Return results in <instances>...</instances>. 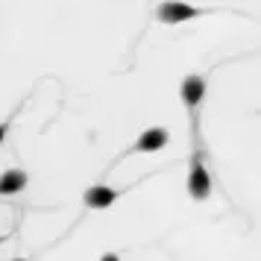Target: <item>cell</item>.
Instances as JSON below:
<instances>
[{
	"label": "cell",
	"mask_w": 261,
	"mask_h": 261,
	"mask_svg": "<svg viewBox=\"0 0 261 261\" xmlns=\"http://www.w3.org/2000/svg\"><path fill=\"white\" fill-rule=\"evenodd\" d=\"M188 191L194 200H208V194H212V179H208V170H205L200 155H194V162H191Z\"/></svg>",
	"instance_id": "obj_1"
},
{
	"label": "cell",
	"mask_w": 261,
	"mask_h": 261,
	"mask_svg": "<svg viewBox=\"0 0 261 261\" xmlns=\"http://www.w3.org/2000/svg\"><path fill=\"white\" fill-rule=\"evenodd\" d=\"M159 21L162 24H182V21H191V18H197V9L194 6H185V3H179V0H167L159 6Z\"/></svg>",
	"instance_id": "obj_2"
},
{
	"label": "cell",
	"mask_w": 261,
	"mask_h": 261,
	"mask_svg": "<svg viewBox=\"0 0 261 261\" xmlns=\"http://www.w3.org/2000/svg\"><path fill=\"white\" fill-rule=\"evenodd\" d=\"M167 138H170V135H167V129L153 126V129H147L141 138L135 141V150H138V153H159V150L167 144Z\"/></svg>",
	"instance_id": "obj_3"
},
{
	"label": "cell",
	"mask_w": 261,
	"mask_h": 261,
	"mask_svg": "<svg viewBox=\"0 0 261 261\" xmlns=\"http://www.w3.org/2000/svg\"><path fill=\"white\" fill-rule=\"evenodd\" d=\"M202 97H205V83H202V76H185V80H182V103L188 109H197Z\"/></svg>",
	"instance_id": "obj_4"
},
{
	"label": "cell",
	"mask_w": 261,
	"mask_h": 261,
	"mask_svg": "<svg viewBox=\"0 0 261 261\" xmlns=\"http://www.w3.org/2000/svg\"><path fill=\"white\" fill-rule=\"evenodd\" d=\"M115 197H118V191L115 188H106V185H94V188L85 191V205L88 208H109L112 202H115Z\"/></svg>",
	"instance_id": "obj_5"
},
{
	"label": "cell",
	"mask_w": 261,
	"mask_h": 261,
	"mask_svg": "<svg viewBox=\"0 0 261 261\" xmlns=\"http://www.w3.org/2000/svg\"><path fill=\"white\" fill-rule=\"evenodd\" d=\"M27 185V173L24 170H6L0 176V194H18Z\"/></svg>",
	"instance_id": "obj_6"
},
{
	"label": "cell",
	"mask_w": 261,
	"mask_h": 261,
	"mask_svg": "<svg viewBox=\"0 0 261 261\" xmlns=\"http://www.w3.org/2000/svg\"><path fill=\"white\" fill-rule=\"evenodd\" d=\"M100 261H120V258H118V255H112V252H106V255H103Z\"/></svg>",
	"instance_id": "obj_7"
},
{
	"label": "cell",
	"mask_w": 261,
	"mask_h": 261,
	"mask_svg": "<svg viewBox=\"0 0 261 261\" xmlns=\"http://www.w3.org/2000/svg\"><path fill=\"white\" fill-rule=\"evenodd\" d=\"M3 138H6V123H0V144H3Z\"/></svg>",
	"instance_id": "obj_8"
},
{
	"label": "cell",
	"mask_w": 261,
	"mask_h": 261,
	"mask_svg": "<svg viewBox=\"0 0 261 261\" xmlns=\"http://www.w3.org/2000/svg\"><path fill=\"white\" fill-rule=\"evenodd\" d=\"M12 261H24V258H12Z\"/></svg>",
	"instance_id": "obj_9"
},
{
	"label": "cell",
	"mask_w": 261,
	"mask_h": 261,
	"mask_svg": "<svg viewBox=\"0 0 261 261\" xmlns=\"http://www.w3.org/2000/svg\"><path fill=\"white\" fill-rule=\"evenodd\" d=\"M0 241H3V238H0Z\"/></svg>",
	"instance_id": "obj_10"
}]
</instances>
